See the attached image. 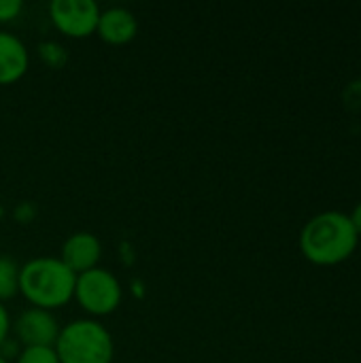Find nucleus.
Masks as SVG:
<instances>
[{
    "mask_svg": "<svg viewBox=\"0 0 361 363\" xmlns=\"http://www.w3.org/2000/svg\"><path fill=\"white\" fill-rule=\"evenodd\" d=\"M357 232L351 219L343 213L330 211L313 217L302 234L300 249L304 257L317 266H336L353 255L357 249Z\"/></svg>",
    "mask_w": 361,
    "mask_h": 363,
    "instance_id": "nucleus-1",
    "label": "nucleus"
},
{
    "mask_svg": "<svg viewBox=\"0 0 361 363\" xmlns=\"http://www.w3.org/2000/svg\"><path fill=\"white\" fill-rule=\"evenodd\" d=\"M77 274L57 257H34L19 268V291L36 308H57L74 296Z\"/></svg>",
    "mask_w": 361,
    "mask_h": 363,
    "instance_id": "nucleus-2",
    "label": "nucleus"
},
{
    "mask_svg": "<svg viewBox=\"0 0 361 363\" xmlns=\"http://www.w3.org/2000/svg\"><path fill=\"white\" fill-rule=\"evenodd\" d=\"M53 349L60 363H111L113 359L109 330L91 319H77L62 328Z\"/></svg>",
    "mask_w": 361,
    "mask_h": 363,
    "instance_id": "nucleus-3",
    "label": "nucleus"
},
{
    "mask_svg": "<svg viewBox=\"0 0 361 363\" xmlns=\"http://www.w3.org/2000/svg\"><path fill=\"white\" fill-rule=\"evenodd\" d=\"M74 298L91 315H109L121 302V285L111 270L91 268L77 274Z\"/></svg>",
    "mask_w": 361,
    "mask_h": 363,
    "instance_id": "nucleus-4",
    "label": "nucleus"
},
{
    "mask_svg": "<svg viewBox=\"0 0 361 363\" xmlns=\"http://www.w3.org/2000/svg\"><path fill=\"white\" fill-rule=\"evenodd\" d=\"M49 13L57 30L81 38L98 28L100 6L94 0H53Z\"/></svg>",
    "mask_w": 361,
    "mask_h": 363,
    "instance_id": "nucleus-5",
    "label": "nucleus"
},
{
    "mask_svg": "<svg viewBox=\"0 0 361 363\" xmlns=\"http://www.w3.org/2000/svg\"><path fill=\"white\" fill-rule=\"evenodd\" d=\"M15 334L23 347H55L60 325L51 311L32 306L17 317Z\"/></svg>",
    "mask_w": 361,
    "mask_h": 363,
    "instance_id": "nucleus-6",
    "label": "nucleus"
},
{
    "mask_svg": "<svg viewBox=\"0 0 361 363\" xmlns=\"http://www.w3.org/2000/svg\"><path fill=\"white\" fill-rule=\"evenodd\" d=\"M100 240L89 234V232H77L72 236H68L62 245V262L74 272H87L91 268H96L98 259H100Z\"/></svg>",
    "mask_w": 361,
    "mask_h": 363,
    "instance_id": "nucleus-7",
    "label": "nucleus"
},
{
    "mask_svg": "<svg viewBox=\"0 0 361 363\" xmlns=\"http://www.w3.org/2000/svg\"><path fill=\"white\" fill-rule=\"evenodd\" d=\"M96 30L106 43L121 45L136 36L138 21H136L134 13L128 11L126 6H111L106 11H100Z\"/></svg>",
    "mask_w": 361,
    "mask_h": 363,
    "instance_id": "nucleus-8",
    "label": "nucleus"
},
{
    "mask_svg": "<svg viewBox=\"0 0 361 363\" xmlns=\"http://www.w3.org/2000/svg\"><path fill=\"white\" fill-rule=\"evenodd\" d=\"M30 64L26 45L11 32L0 30V83L17 81Z\"/></svg>",
    "mask_w": 361,
    "mask_h": 363,
    "instance_id": "nucleus-9",
    "label": "nucleus"
},
{
    "mask_svg": "<svg viewBox=\"0 0 361 363\" xmlns=\"http://www.w3.org/2000/svg\"><path fill=\"white\" fill-rule=\"evenodd\" d=\"M19 291V266L6 257L0 255V302L13 298Z\"/></svg>",
    "mask_w": 361,
    "mask_h": 363,
    "instance_id": "nucleus-10",
    "label": "nucleus"
},
{
    "mask_svg": "<svg viewBox=\"0 0 361 363\" xmlns=\"http://www.w3.org/2000/svg\"><path fill=\"white\" fill-rule=\"evenodd\" d=\"M17 363H60L53 347H23Z\"/></svg>",
    "mask_w": 361,
    "mask_h": 363,
    "instance_id": "nucleus-11",
    "label": "nucleus"
},
{
    "mask_svg": "<svg viewBox=\"0 0 361 363\" xmlns=\"http://www.w3.org/2000/svg\"><path fill=\"white\" fill-rule=\"evenodd\" d=\"M38 53H40V57L49 64V66H53V68H60L64 62H66V49L60 45V43H55V40H45V43H40L38 45Z\"/></svg>",
    "mask_w": 361,
    "mask_h": 363,
    "instance_id": "nucleus-12",
    "label": "nucleus"
},
{
    "mask_svg": "<svg viewBox=\"0 0 361 363\" xmlns=\"http://www.w3.org/2000/svg\"><path fill=\"white\" fill-rule=\"evenodd\" d=\"M21 11V0H0V21L13 19Z\"/></svg>",
    "mask_w": 361,
    "mask_h": 363,
    "instance_id": "nucleus-13",
    "label": "nucleus"
},
{
    "mask_svg": "<svg viewBox=\"0 0 361 363\" xmlns=\"http://www.w3.org/2000/svg\"><path fill=\"white\" fill-rule=\"evenodd\" d=\"M9 330H11V319H9L6 308H4V306H2V302H0V347L6 342Z\"/></svg>",
    "mask_w": 361,
    "mask_h": 363,
    "instance_id": "nucleus-14",
    "label": "nucleus"
},
{
    "mask_svg": "<svg viewBox=\"0 0 361 363\" xmlns=\"http://www.w3.org/2000/svg\"><path fill=\"white\" fill-rule=\"evenodd\" d=\"M349 219H351V223H353V228H355L357 236H361V202L355 206V211H353V215H351Z\"/></svg>",
    "mask_w": 361,
    "mask_h": 363,
    "instance_id": "nucleus-15",
    "label": "nucleus"
},
{
    "mask_svg": "<svg viewBox=\"0 0 361 363\" xmlns=\"http://www.w3.org/2000/svg\"><path fill=\"white\" fill-rule=\"evenodd\" d=\"M0 363H9V359H6V357H2V355H0Z\"/></svg>",
    "mask_w": 361,
    "mask_h": 363,
    "instance_id": "nucleus-16",
    "label": "nucleus"
},
{
    "mask_svg": "<svg viewBox=\"0 0 361 363\" xmlns=\"http://www.w3.org/2000/svg\"><path fill=\"white\" fill-rule=\"evenodd\" d=\"M2 213H4V208H2V204H0V217H2Z\"/></svg>",
    "mask_w": 361,
    "mask_h": 363,
    "instance_id": "nucleus-17",
    "label": "nucleus"
}]
</instances>
